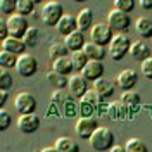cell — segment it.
<instances>
[{
	"instance_id": "obj_1",
	"label": "cell",
	"mask_w": 152,
	"mask_h": 152,
	"mask_svg": "<svg viewBox=\"0 0 152 152\" xmlns=\"http://www.w3.org/2000/svg\"><path fill=\"white\" fill-rule=\"evenodd\" d=\"M114 133L109 130V128H104V126H99L92 137L88 138L90 142V147L97 152H104V151H111V147L114 145Z\"/></svg>"
},
{
	"instance_id": "obj_2",
	"label": "cell",
	"mask_w": 152,
	"mask_h": 152,
	"mask_svg": "<svg viewBox=\"0 0 152 152\" xmlns=\"http://www.w3.org/2000/svg\"><path fill=\"white\" fill-rule=\"evenodd\" d=\"M130 47H132V40L126 33H118L114 35L111 43H109V54H111V59L113 61H121L128 52H130Z\"/></svg>"
},
{
	"instance_id": "obj_3",
	"label": "cell",
	"mask_w": 152,
	"mask_h": 152,
	"mask_svg": "<svg viewBox=\"0 0 152 152\" xmlns=\"http://www.w3.org/2000/svg\"><path fill=\"white\" fill-rule=\"evenodd\" d=\"M107 24L118 33H126L132 26V19H130V14L119 9H113L107 14Z\"/></svg>"
},
{
	"instance_id": "obj_4",
	"label": "cell",
	"mask_w": 152,
	"mask_h": 152,
	"mask_svg": "<svg viewBox=\"0 0 152 152\" xmlns=\"http://www.w3.org/2000/svg\"><path fill=\"white\" fill-rule=\"evenodd\" d=\"M62 16H64L62 4H59L56 0L47 2V4L42 7V21H43L47 26H56Z\"/></svg>"
},
{
	"instance_id": "obj_5",
	"label": "cell",
	"mask_w": 152,
	"mask_h": 152,
	"mask_svg": "<svg viewBox=\"0 0 152 152\" xmlns=\"http://www.w3.org/2000/svg\"><path fill=\"white\" fill-rule=\"evenodd\" d=\"M90 37H92V42L99 43V45H109L111 40L114 37V29L107 24V23H97L95 26L90 28Z\"/></svg>"
},
{
	"instance_id": "obj_6",
	"label": "cell",
	"mask_w": 152,
	"mask_h": 152,
	"mask_svg": "<svg viewBox=\"0 0 152 152\" xmlns=\"http://www.w3.org/2000/svg\"><path fill=\"white\" fill-rule=\"evenodd\" d=\"M38 69V61L35 56H31V54H21L18 57V64H16V71H18L19 75L23 76V78H29V76H33L37 73Z\"/></svg>"
},
{
	"instance_id": "obj_7",
	"label": "cell",
	"mask_w": 152,
	"mask_h": 152,
	"mask_svg": "<svg viewBox=\"0 0 152 152\" xmlns=\"http://www.w3.org/2000/svg\"><path fill=\"white\" fill-rule=\"evenodd\" d=\"M14 107H16V111H19V114L35 113L37 99L31 92H19L16 95V99H14Z\"/></svg>"
},
{
	"instance_id": "obj_8",
	"label": "cell",
	"mask_w": 152,
	"mask_h": 152,
	"mask_svg": "<svg viewBox=\"0 0 152 152\" xmlns=\"http://www.w3.org/2000/svg\"><path fill=\"white\" fill-rule=\"evenodd\" d=\"M7 26H9V33L12 37H18V38H23L24 33L28 31V19L26 16L23 14H10L9 19H7Z\"/></svg>"
},
{
	"instance_id": "obj_9",
	"label": "cell",
	"mask_w": 152,
	"mask_h": 152,
	"mask_svg": "<svg viewBox=\"0 0 152 152\" xmlns=\"http://www.w3.org/2000/svg\"><path fill=\"white\" fill-rule=\"evenodd\" d=\"M97 124H99V121L95 119L94 116H81V118L76 121L75 130H76V133H78L81 138H90L92 133L99 128Z\"/></svg>"
},
{
	"instance_id": "obj_10",
	"label": "cell",
	"mask_w": 152,
	"mask_h": 152,
	"mask_svg": "<svg viewBox=\"0 0 152 152\" xmlns=\"http://www.w3.org/2000/svg\"><path fill=\"white\" fill-rule=\"evenodd\" d=\"M18 128L19 132L23 133H35L40 128V118L35 113H28V114H21L18 119Z\"/></svg>"
},
{
	"instance_id": "obj_11",
	"label": "cell",
	"mask_w": 152,
	"mask_h": 152,
	"mask_svg": "<svg viewBox=\"0 0 152 152\" xmlns=\"http://www.w3.org/2000/svg\"><path fill=\"white\" fill-rule=\"evenodd\" d=\"M67 86H69V94L73 97H80L81 99L86 94V90H88V80L83 75H71Z\"/></svg>"
},
{
	"instance_id": "obj_12",
	"label": "cell",
	"mask_w": 152,
	"mask_h": 152,
	"mask_svg": "<svg viewBox=\"0 0 152 152\" xmlns=\"http://www.w3.org/2000/svg\"><path fill=\"white\" fill-rule=\"evenodd\" d=\"M104 64H102V61H97V59H90L88 62H86V66L81 69V75L85 76L88 81H95V80H99V78H102L104 76Z\"/></svg>"
},
{
	"instance_id": "obj_13",
	"label": "cell",
	"mask_w": 152,
	"mask_h": 152,
	"mask_svg": "<svg viewBox=\"0 0 152 152\" xmlns=\"http://www.w3.org/2000/svg\"><path fill=\"white\" fill-rule=\"evenodd\" d=\"M26 43H24V40L23 38H18V37H9L5 38V40H2V50H7V52H12V54H16V56H21V54H24L26 52Z\"/></svg>"
},
{
	"instance_id": "obj_14",
	"label": "cell",
	"mask_w": 152,
	"mask_h": 152,
	"mask_svg": "<svg viewBox=\"0 0 152 152\" xmlns=\"http://www.w3.org/2000/svg\"><path fill=\"white\" fill-rule=\"evenodd\" d=\"M137 83H138V75L133 69H123L116 80V85L123 90H133V86Z\"/></svg>"
},
{
	"instance_id": "obj_15",
	"label": "cell",
	"mask_w": 152,
	"mask_h": 152,
	"mask_svg": "<svg viewBox=\"0 0 152 152\" xmlns=\"http://www.w3.org/2000/svg\"><path fill=\"white\" fill-rule=\"evenodd\" d=\"M85 31H80V29H75L73 33H69L64 37V43L66 47L69 48V52H76V50H83L85 47Z\"/></svg>"
},
{
	"instance_id": "obj_16",
	"label": "cell",
	"mask_w": 152,
	"mask_h": 152,
	"mask_svg": "<svg viewBox=\"0 0 152 152\" xmlns=\"http://www.w3.org/2000/svg\"><path fill=\"white\" fill-rule=\"evenodd\" d=\"M57 31L62 35V37H66L69 33H73L75 29H78V23H76V18L75 16H71V14H64L62 18L59 19V23L56 24Z\"/></svg>"
},
{
	"instance_id": "obj_17",
	"label": "cell",
	"mask_w": 152,
	"mask_h": 152,
	"mask_svg": "<svg viewBox=\"0 0 152 152\" xmlns=\"http://www.w3.org/2000/svg\"><path fill=\"white\" fill-rule=\"evenodd\" d=\"M130 56H132L135 61L142 62L147 57H151V47H149L145 42H133L132 47H130Z\"/></svg>"
},
{
	"instance_id": "obj_18",
	"label": "cell",
	"mask_w": 152,
	"mask_h": 152,
	"mask_svg": "<svg viewBox=\"0 0 152 152\" xmlns=\"http://www.w3.org/2000/svg\"><path fill=\"white\" fill-rule=\"evenodd\" d=\"M52 69L61 73V75L69 76L73 71H75V66H73V61H71V56L66 57H59L56 61H52Z\"/></svg>"
},
{
	"instance_id": "obj_19",
	"label": "cell",
	"mask_w": 152,
	"mask_h": 152,
	"mask_svg": "<svg viewBox=\"0 0 152 152\" xmlns=\"http://www.w3.org/2000/svg\"><path fill=\"white\" fill-rule=\"evenodd\" d=\"M114 83L111 80H105V78H99V80H95L94 81V90L97 94L100 95L102 99L104 97H113L114 95Z\"/></svg>"
},
{
	"instance_id": "obj_20",
	"label": "cell",
	"mask_w": 152,
	"mask_h": 152,
	"mask_svg": "<svg viewBox=\"0 0 152 152\" xmlns=\"http://www.w3.org/2000/svg\"><path fill=\"white\" fill-rule=\"evenodd\" d=\"M76 23H78V29L80 31H86L88 28H92V23H94V10L85 7L78 12L76 16Z\"/></svg>"
},
{
	"instance_id": "obj_21",
	"label": "cell",
	"mask_w": 152,
	"mask_h": 152,
	"mask_svg": "<svg viewBox=\"0 0 152 152\" xmlns=\"http://www.w3.org/2000/svg\"><path fill=\"white\" fill-rule=\"evenodd\" d=\"M140 94L138 92H133V90H123V95H121V104L128 109V111H133L135 107L140 105Z\"/></svg>"
},
{
	"instance_id": "obj_22",
	"label": "cell",
	"mask_w": 152,
	"mask_h": 152,
	"mask_svg": "<svg viewBox=\"0 0 152 152\" xmlns=\"http://www.w3.org/2000/svg\"><path fill=\"white\" fill-rule=\"evenodd\" d=\"M83 52H85L90 59H97V61H102L104 56H105L104 47L99 45V43H95V42H86L85 47H83Z\"/></svg>"
},
{
	"instance_id": "obj_23",
	"label": "cell",
	"mask_w": 152,
	"mask_h": 152,
	"mask_svg": "<svg viewBox=\"0 0 152 152\" xmlns=\"http://www.w3.org/2000/svg\"><path fill=\"white\" fill-rule=\"evenodd\" d=\"M47 81L50 83V85L54 86V88H66L67 83H69V76L66 75H61V73H57V71H48L47 73Z\"/></svg>"
},
{
	"instance_id": "obj_24",
	"label": "cell",
	"mask_w": 152,
	"mask_h": 152,
	"mask_svg": "<svg viewBox=\"0 0 152 152\" xmlns=\"http://www.w3.org/2000/svg\"><path fill=\"white\" fill-rule=\"evenodd\" d=\"M135 28L138 37L142 38H152V19L149 18H138L135 23Z\"/></svg>"
},
{
	"instance_id": "obj_25",
	"label": "cell",
	"mask_w": 152,
	"mask_h": 152,
	"mask_svg": "<svg viewBox=\"0 0 152 152\" xmlns=\"http://www.w3.org/2000/svg\"><path fill=\"white\" fill-rule=\"evenodd\" d=\"M56 147H57L59 152H78L80 151V145H78L73 138H69V137H61V138H57Z\"/></svg>"
},
{
	"instance_id": "obj_26",
	"label": "cell",
	"mask_w": 152,
	"mask_h": 152,
	"mask_svg": "<svg viewBox=\"0 0 152 152\" xmlns=\"http://www.w3.org/2000/svg\"><path fill=\"white\" fill-rule=\"evenodd\" d=\"M48 56H50L52 61H56V59H59V57L69 56V48L66 47L64 42H54V43L48 47Z\"/></svg>"
},
{
	"instance_id": "obj_27",
	"label": "cell",
	"mask_w": 152,
	"mask_h": 152,
	"mask_svg": "<svg viewBox=\"0 0 152 152\" xmlns=\"http://www.w3.org/2000/svg\"><path fill=\"white\" fill-rule=\"evenodd\" d=\"M71 61H73V66H75V69L81 71V69L86 66V62L90 61V57L86 56L83 50H76V52H71Z\"/></svg>"
},
{
	"instance_id": "obj_28",
	"label": "cell",
	"mask_w": 152,
	"mask_h": 152,
	"mask_svg": "<svg viewBox=\"0 0 152 152\" xmlns=\"http://www.w3.org/2000/svg\"><path fill=\"white\" fill-rule=\"evenodd\" d=\"M18 57L16 54H12V52H7V50H2L0 52V66L2 67H16L18 64Z\"/></svg>"
},
{
	"instance_id": "obj_29",
	"label": "cell",
	"mask_w": 152,
	"mask_h": 152,
	"mask_svg": "<svg viewBox=\"0 0 152 152\" xmlns=\"http://www.w3.org/2000/svg\"><path fill=\"white\" fill-rule=\"evenodd\" d=\"M23 40H24V43H26L28 47H37L38 40H40V29L35 28V26H29L28 31H26L24 37H23Z\"/></svg>"
},
{
	"instance_id": "obj_30",
	"label": "cell",
	"mask_w": 152,
	"mask_h": 152,
	"mask_svg": "<svg viewBox=\"0 0 152 152\" xmlns=\"http://www.w3.org/2000/svg\"><path fill=\"white\" fill-rule=\"evenodd\" d=\"M35 5H37V4H35L33 0H19L18 2V14H23V16L33 14Z\"/></svg>"
},
{
	"instance_id": "obj_31",
	"label": "cell",
	"mask_w": 152,
	"mask_h": 152,
	"mask_svg": "<svg viewBox=\"0 0 152 152\" xmlns=\"http://www.w3.org/2000/svg\"><path fill=\"white\" fill-rule=\"evenodd\" d=\"M135 7H137V0H114V9H119L126 14L133 12Z\"/></svg>"
},
{
	"instance_id": "obj_32",
	"label": "cell",
	"mask_w": 152,
	"mask_h": 152,
	"mask_svg": "<svg viewBox=\"0 0 152 152\" xmlns=\"http://www.w3.org/2000/svg\"><path fill=\"white\" fill-rule=\"evenodd\" d=\"M81 102H86V104L94 105V107H97V105L102 102V97L97 94L95 90H86V94L81 97Z\"/></svg>"
},
{
	"instance_id": "obj_33",
	"label": "cell",
	"mask_w": 152,
	"mask_h": 152,
	"mask_svg": "<svg viewBox=\"0 0 152 152\" xmlns=\"http://www.w3.org/2000/svg\"><path fill=\"white\" fill-rule=\"evenodd\" d=\"M124 147H126V151H128V152H145V151H147L145 142L138 140V138H132V140H128Z\"/></svg>"
},
{
	"instance_id": "obj_34",
	"label": "cell",
	"mask_w": 152,
	"mask_h": 152,
	"mask_svg": "<svg viewBox=\"0 0 152 152\" xmlns=\"http://www.w3.org/2000/svg\"><path fill=\"white\" fill-rule=\"evenodd\" d=\"M19 0H0V10L4 14H16Z\"/></svg>"
},
{
	"instance_id": "obj_35",
	"label": "cell",
	"mask_w": 152,
	"mask_h": 152,
	"mask_svg": "<svg viewBox=\"0 0 152 152\" xmlns=\"http://www.w3.org/2000/svg\"><path fill=\"white\" fill-rule=\"evenodd\" d=\"M10 86H12V76L7 71V67H4V69H0V88L9 90Z\"/></svg>"
},
{
	"instance_id": "obj_36",
	"label": "cell",
	"mask_w": 152,
	"mask_h": 152,
	"mask_svg": "<svg viewBox=\"0 0 152 152\" xmlns=\"http://www.w3.org/2000/svg\"><path fill=\"white\" fill-rule=\"evenodd\" d=\"M126 111V107H124L121 102H113V104L109 105V114L113 116V118H121Z\"/></svg>"
},
{
	"instance_id": "obj_37",
	"label": "cell",
	"mask_w": 152,
	"mask_h": 152,
	"mask_svg": "<svg viewBox=\"0 0 152 152\" xmlns=\"http://www.w3.org/2000/svg\"><path fill=\"white\" fill-rule=\"evenodd\" d=\"M12 123V116H10L9 111H5V109H2L0 111V130H7Z\"/></svg>"
},
{
	"instance_id": "obj_38",
	"label": "cell",
	"mask_w": 152,
	"mask_h": 152,
	"mask_svg": "<svg viewBox=\"0 0 152 152\" xmlns=\"http://www.w3.org/2000/svg\"><path fill=\"white\" fill-rule=\"evenodd\" d=\"M142 75L147 80H152V56L142 61Z\"/></svg>"
},
{
	"instance_id": "obj_39",
	"label": "cell",
	"mask_w": 152,
	"mask_h": 152,
	"mask_svg": "<svg viewBox=\"0 0 152 152\" xmlns=\"http://www.w3.org/2000/svg\"><path fill=\"white\" fill-rule=\"evenodd\" d=\"M52 100L54 102H64L66 100V94L62 92V88H57V92L52 94Z\"/></svg>"
},
{
	"instance_id": "obj_40",
	"label": "cell",
	"mask_w": 152,
	"mask_h": 152,
	"mask_svg": "<svg viewBox=\"0 0 152 152\" xmlns=\"http://www.w3.org/2000/svg\"><path fill=\"white\" fill-rule=\"evenodd\" d=\"M9 26H7V21H0V38L2 40H5V38L9 37Z\"/></svg>"
},
{
	"instance_id": "obj_41",
	"label": "cell",
	"mask_w": 152,
	"mask_h": 152,
	"mask_svg": "<svg viewBox=\"0 0 152 152\" xmlns=\"http://www.w3.org/2000/svg\"><path fill=\"white\" fill-rule=\"evenodd\" d=\"M7 97H9V92L4 90V88H0V105H2V107H4L5 102H7Z\"/></svg>"
},
{
	"instance_id": "obj_42",
	"label": "cell",
	"mask_w": 152,
	"mask_h": 152,
	"mask_svg": "<svg viewBox=\"0 0 152 152\" xmlns=\"http://www.w3.org/2000/svg\"><path fill=\"white\" fill-rule=\"evenodd\" d=\"M140 2V7H143V9H152V0H138Z\"/></svg>"
},
{
	"instance_id": "obj_43",
	"label": "cell",
	"mask_w": 152,
	"mask_h": 152,
	"mask_svg": "<svg viewBox=\"0 0 152 152\" xmlns=\"http://www.w3.org/2000/svg\"><path fill=\"white\" fill-rule=\"evenodd\" d=\"M111 151L113 152H123V151H126V147H123V145H113Z\"/></svg>"
},
{
	"instance_id": "obj_44",
	"label": "cell",
	"mask_w": 152,
	"mask_h": 152,
	"mask_svg": "<svg viewBox=\"0 0 152 152\" xmlns=\"http://www.w3.org/2000/svg\"><path fill=\"white\" fill-rule=\"evenodd\" d=\"M33 2H35V4H40V2H42V0H33Z\"/></svg>"
},
{
	"instance_id": "obj_45",
	"label": "cell",
	"mask_w": 152,
	"mask_h": 152,
	"mask_svg": "<svg viewBox=\"0 0 152 152\" xmlns=\"http://www.w3.org/2000/svg\"><path fill=\"white\" fill-rule=\"evenodd\" d=\"M73 2H86V0H73Z\"/></svg>"
}]
</instances>
